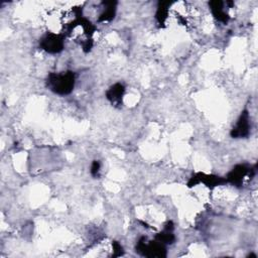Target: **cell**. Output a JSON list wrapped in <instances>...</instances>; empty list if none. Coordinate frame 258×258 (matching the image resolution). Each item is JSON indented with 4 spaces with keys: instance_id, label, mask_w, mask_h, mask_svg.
I'll list each match as a JSON object with an SVG mask.
<instances>
[{
    "instance_id": "1",
    "label": "cell",
    "mask_w": 258,
    "mask_h": 258,
    "mask_svg": "<svg viewBox=\"0 0 258 258\" xmlns=\"http://www.w3.org/2000/svg\"><path fill=\"white\" fill-rule=\"evenodd\" d=\"M76 82L75 73L67 71L63 73H51L47 78V87L55 94L64 96L69 95L74 87Z\"/></svg>"
},
{
    "instance_id": "2",
    "label": "cell",
    "mask_w": 258,
    "mask_h": 258,
    "mask_svg": "<svg viewBox=\"0 0 258 258\" xmlns=\"http://www.w3.org/2000/svg\"><path fill=\"white\" fill-rule=\"evenodd\" d=\"M136 252L145 257H158L164 258L166 257V247L163 243L154 240L147 241L146 237H141L136 245Z\"/></svg>"
},
{
    "instance_id": "3",
    "label": "cell",
    "mask_w": 258,
    "mask_h": 258,
    "mask_svg": "<svg viewBox=\"0 0 258 258\" xmlns=\"http://www.w3.org/2000/svg\"><path fill=\"white\" fill-rule=\"evenodd\" d=\"M40 48L50 54H58L64 50L65 34L50 32L42 36L39 41Z\"/></svg>"
},
{
    "instance_id": "4",
    "label": "cell",
    "mask_w": 258,
    "mask_h": 258,
    "mask_svg": "<svg viewBox=\"0 0 258 258\" xmlns=\"http://www.w3.org/2000/svg\"><path fill=\"white\" fill-rule=\"evenodd\" d=\"M254 170V168H251L247 164H238L228 174L226 178L227 183H231L236 187H241L245 177H247L248 175L253 176Z\"/></svg>"
},
{
    "instance_id": "5",
    "label": "cell",
    "mask_w": 258,
    "mask_h": 258,
    "mask_svg": "<svg viewBox=\"0 0 258 258\" xmlns=\"http://www.w3.org/2000/svg\"><path fill=\"white\" fill-rule=\"evenodd\" d=\"M250 134V119L247 110H244L235 126L231 130V136L233 138H246Z\"/></svg>"
},
{
    "instance_id": "6",
    "label": "cell",
    "mask_w": 258,
    "mask_h": 258,
    "mask_svg": "<svg viewBox=\"0 0 258 258\" xmlns=\"http://www.w3.org/2000/svg\"><path fill=\"white\" fill-rule=\"evenodd\" d=\"M200 183L205 184L209 188H214V187L226 184L227 180L224 178H221V177H217V176H209V175L199 173L190 179V181L188 183V187L192 188Z\"/></svg>"
},
{
    "instance_id": "7",
    "label": "cell",
    "mask_w": 258,
    "mask_h": 258,
    "mask_svg": "<svg viewBox=\"0 0 258 258\" xmlns=\"http://www.w3.org/2000/svg\"><path fill=\"white\" fill-rule=\"evenodd\" d=\"M125 92V87L121 83H117L113 85L112 87L106 92L107 99L111 102L112 105L118 106L122 104V98Z\"/></svg>"
},
{
    "instance_id": "8",
    "label": "cell",
    "mask_w": 258,
    "mask_h": 258,
    "mask_svg": "<svg viewBox=\"0 0 258 258\" xmlns=\"http://www.w3.org/2000/svg\"><path fill=\"white\" fill-rule=\"evenodd\" d=\"M211 11L214 17L223 23H227L229 20V14L225 9V2L222 1H212L209 3Z\"/></svg>"
},
{
    "instance_id": "9",
    "label": "cell",
    "mask_w": 258,
    "mask_h": 258,
    "mask_svg": "<svg viewBox=\"0 0 258 258\" xmlns=\"http://www.w3.org/2000/svg\"><path fill=\"white\" fill-rule=\"evenodd\" d=\"M105 5L104 7V11L100 14L98 21L103 22V21H110L111 19L114 18L115 12H116V2H104L103 3Z\"/></svg>"
},
{
    "instance_id": "10",
    "label": "cell",
    "mask_w": 258,
    "mask_h": 258,
    "mask_svg": "<svg viewBox=\"0 0 258 258\" xmlns=\"http://www.w3.org/2000/svg\"><path fill=\"white\" fill-rule=\"evenodd\" d=\"M173 231H174V230H168V229H165V228H164V230H163L162 232L156 234L155 240H157V241L163 243L164 245L175 243V241H176V236L174 235Z\"/></svg>"
},
{
    "instance_id": "11",
    "label": "cell",
    "mask_w": 258,
    "mask_h": 258,
    "mask_svg": "<svg viewBox=\"0 0 258 258\" xmlns=\"http://www.w3.org/2000/svg\"><path fill=\"white\" fill-rule=\"evenodd\" d=\"M99 173H100V162L98 160H94L91 165V175L94 178H97L99 177Z\"/></svg>"
},
{
    "instance_id": "12",
    "label": "cell",
    "mask_w": 258,
    "mask_h": 258,
    "mask_svg": "<svg viewBox=\"0 0 258 258\" xmlns=\"http://www.w3.org/2000/svg\"><path fill=\"white\" fill-rule=\"evenodd\" d=\"M112 246H113V256L114 257H117V256H120L123 254V248L117 241H113Z\"/></svg>"
},
{
    "instance_id": "13",
    "label": "cell",
    "mask_w": 258,
    "mask_h": 258,
    "mask_svg": "<svg viewBox=\"0 0 258 258\" xmlns=\"http://www.w3.org/2000/svg\"><path fill=\"white\" fill-rule=\"evenodd\" d=\"M248 257H254V258H257L256 254H249V255H248Z\"/></svg>"
}]
</instances>
